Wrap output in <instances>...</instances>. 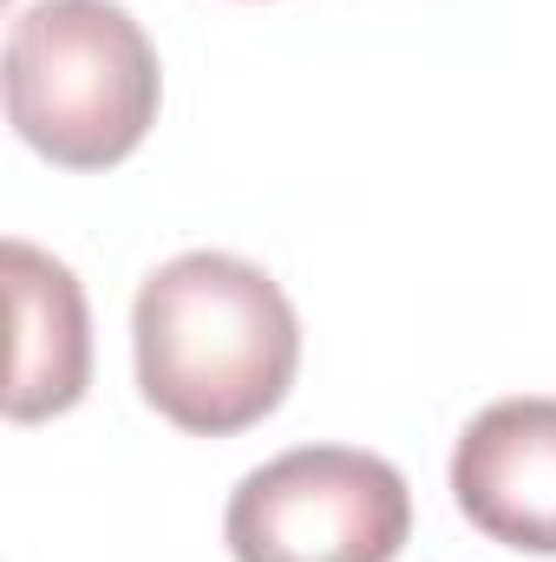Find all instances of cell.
<instances>
[{"mask_svg": "<svg viewBox=\"0 0 556 562\" xmlns=\"http://www.w3.org/2000/svg\"><path fill=\"white\" fill-rule=\"evenodd\" d=\"M157 92V46L119 0H33L7 26V125L59 170L125 164Z\"/></svg>", "mask_w": 556, "mask_h": 562, "instance_id": "obj_2", "label": "cell"}, {"mask_svg": "<svg viewBox=\"0 0 556 562\" xmlns=\"http://www.w3.org/2000/svg\"><path fill=\"white\" fill-rule=\"evenodd\" d=\"M413 537V491L380 451L294 445L256 464L223 510L236 562H393Z\"/></svg>", "mask_w": 556, "mask_h": 562, "instance_id": "obj_3", "label": "cell"}, {"mask_svg": "<svg viewBox=\"0 0 556 562\" xmlns=\"http://www.w3.org/2000/svg\"><path fill=\"white\" fill-rule=\"evenodd\" d=\"M452 497L504 550L556 557V400H498L452 451Z\"/></svg>", "mask_w": 556, "mask_h": 562, "instance_id": "obj_4", "label": "cell"}, {"mask_svg": "<svg viewBox=\"0 0 556 562\" xmlns=\"http://www.w3.org/2000/svg\"><path fill=\"white\" fill-rule=\"evenodd\" d=\"M7 307H13V373H7V419L33 425L86 400L92 380V314L86 288L66 262L33 243H7Z\"/></svg>", "mask_w": 556, "mask_h": 562, "instance_id": "obj_5", "label": "cell"}, {"mask_svg": "<svg viewBox=\"0 0 556 562\" xmlns=\"http://www.w3.org/2000/svg\"><path fill=\"white\" fill-rule=\"evenodd\" d=\"M132 353L144 400L177 431L230 438L288 400L301 321L269 269L223 249H190L138 288Z\"/></svg>", "mask_w": 556, "mask_h": 562, "instance_id": "obj_1", "label": "cell"}]
</instances>
